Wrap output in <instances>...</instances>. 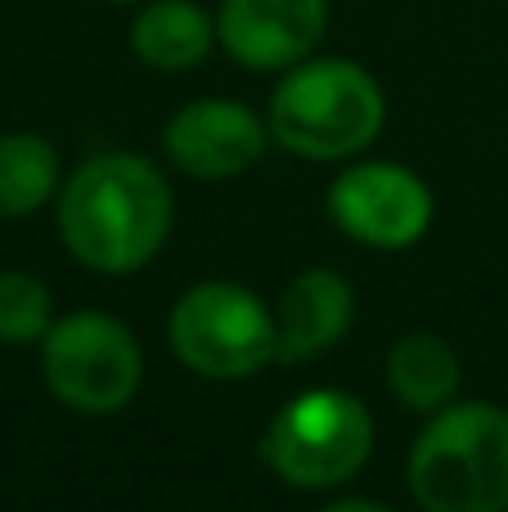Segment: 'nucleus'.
<instances>
[{"instance_id":"f257e3e1","label":"nucleus","mask_w":508,"mask_h":512,"mask_svg":"<svg viewBox=\"0 0 508 512\" xmlns=\"http://www.w3.org/2000/svg\"><path fill=\"white\" fill-rule=\"evenodd\" d=\"M171 185L140 153H99L81 162L59 194V230L86 270L131 274L167 243Z\"/></svg>"},{"instance_id":"f03ea898","label":"nucleus","mask_w":508,"mask_h":512,"mask_svg":"<svg viewBox=\"0 0 508 512\" xmlns=\"http://www.w3.org/2000/svg\"><path fill=\"white\" fill-rule=\"evenodd\" d=\"M410 490L423 512H508V409H437L410 450Z\"/></svg>"},{"instance_id":"7ed1b4c3","label":"nucleus","mask_w":508,"mask_h":512,"mask_svg":"<svg viewBox=\"0 0 508 512\" xmlns=\"http://www.w3.org/2000/svg\"><path fill=\"white\" fill-rule=\"evenodd\" d=\"M387 99L351 59H302L270 95V135L311 162L356 158L378 140Z\"/></svg>"},{"instance_id":"20e7f679","label":"nucleus","mask_w":508,"mask_h":512,"mask_svg":"<svg viewBox=\"0 0 508 512\" xmlns=\"http://www.w3.org/2000/svg\"><path fill=\"white\" fill-rule=\"evenodd\" d=\"M374 450V418L351 391H306L270 418L261 459L297 490L351 481Z\"/></svg>"},{"instance_id":"39448f33","label":"nucleus","mask_w":508,"mask_h":512,"mask_svg":"<svg viewBox=\"0 0 508 512\" xmlns=\"http://www.w3.org/2000/svg\"><path fill=\"white\" fill-rule=\"evenodd\" d=\"M167 342L198 378L239 382L279 360L275 310L239 283H198L171 306Z\"/></svg>"},{"instance_id":"423d86ee","label":"nucleus","mask_w":508,"mask_h":512,"mask_svg":"<svg viewBox=\"0 0 508 512\" xmlns=\"http://www.w3.org/2000/svg\"><path fill=\"white\" fill-rule=\"evenodd\" d=\"M50 391L77 414H117L131 405L144 378V355L131 328L99 310L59 319L41 342Z\"/></svg>"},{"instance_id":"0eeeda50","label":"nucleus","mask_w":508,"mask_h":512,"mask_svg":"<svg viewBox=\"0 0 508 512\" xmlns=\"http://www.w3.org/2000/svg\"><path fill=\"white\" fill-rule=\"evenodd\" d=\"M329 212L347 239L378 252H401L428 234L432 189L396 162H360L333 180Z\"/></svg>"},{"instance_id":"6e6552de","label":"nucleus","mask_w":508,"mask_h":512,"mask_svg":"<svg viewBox=\"0 0 508 512\" xmlns=\"http://www.w3.org/2000/svg\"><path fill=\"white\" fill-rule=\"evenodd\" d=\"M329 27V0H221L216 41L252 72H279L311 59Z\"/></svg>"},{"instance_id":"1a4fd4ad","label":"nucleus","mask_w":508,"mask_h":512,"mask_svg":"<svg viewBox=\"0 0 508 512\" xmlns=\"http://www.w3.org/2000/svg\"><path fill=\"white\" fill-rule=\"evenodd\" d=\"M270 126L248 104L234 99H194L180 113H171L162 131V149L185 176L198 180H230L243 176L266 153Z\"/></svg>"},{"instance_id":"9d476101","label":"nucleus","mask_w":508,"mask_h":512,"mask_svg":"<svg viewBox=\"0 0 508 512\" xmlns=\"http://www.w3.org/2000/svg\"><path fill=\"white\" fill-rule=\"evenodd\" d=\"M356 319V292L333 270H302L275 310L279 364H306L338 346Z\"/></svg>"},{"instance_id":"9b49d317","label":"nucleus","mask_w":508,"mask_h":512,"mask_svg":"<svg viewBox=\"0 0 508 512\" xmlns=\"http://www.w3.org/2000/svg\"><path fill=\"white\" fill-rule=\"evenodd\" d=\"M216 18L194 0H149L131 18V54L153 72H189L212 54Z\"/></svg>"},{"instance_id":"f8f14e48","label":"nucleus","mask_w":508,"mask_h":512,"mask_svg":"<svg viewBox=\"0 0 508 512\" xmlns=\"http://www.w3.org/2000/svg\"><path fill=\"white\" fill-rule=\"evenodd\" d=\"M387 387L401 405L419 414H437L459 391V355L446 337L437 333H410L387 355Z\"/></svg>"},{"instance_id":"ddd939ff","label":"nucleus","mask_w":508,"mask_h":512,"mask_svg":"<svg viewBox=\"0 0 508 512\" xmlns=\"http://www.w3.org/2000/svg\"><path fill=\"white\" fill-rule=\"evenodd\" d=\"M59 185V153L41 135H0V221L45 207Z\"/></svg>"},{"instance_id":"4468645a","label":"nucleus","mask_w":508,"mask_h":512,"mask_svg":"<svg viewBox=\"0 0 508 512\" xmlns=\"http://www.w3.org/2000/svg\"><path fill=\"white\" fill-rule=\"evenodd\" d=\"M54 301L36 274L27 270H0V342L5 346H32L45 342L54 328Z\"/></svg>"},{"instance_id":"2eb2a0df","label":"nucleus","mask_w":508,"mask_h":512,"mask_svg":"<svg viewBox=\"0 0 508 512\" xmlns=\"http://www.w3.org/2000/svg\"><path fill=\"white\" fill-rule=\"evenodd\" d=\"M320 512H392V508L378 504V499H338V504H324Z\"/></svg>"},{"instance_id":"dca6fc26","label":"nucleus","mask_w":508,"mask_h":512,"mask_svg":"<svg viewBox=\"0 0 508 512\" xmlns=\"http://www.w3.org/2000/svg\"><path fill=\"white\" fill-rule=\"evenodd\" d=\"M108 5H140V0H108Z\"/></svg>"}]
</instances>
